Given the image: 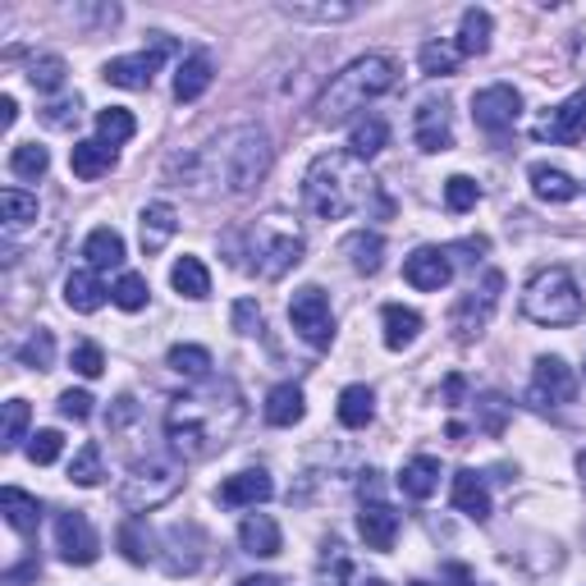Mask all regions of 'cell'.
<instances>
[{"label":"cell","mask_w":586,"mask_h":586,"mask_svg":"<svg viewBox=\"0 0 586 586\" xmlns=\"http://www.w3.org/2000/svg\"><path fill=\"white\" fill-rule=\"evenodd\" d=\"M184 486L179 467L170 459H147V463H134L128 476L120 482V504L128 513H147V509H161L165 499H175Z\"/></svg>","instance_id":"cell-7"},{"label":"cell","mask_w":586,"mask_h":586,"mask_svg":"<svg viewBox=\"0 0 586 586\" xmlns=\"http://www.w3.org/2000/svg\"><path fill=\"white\" fill-rule=\"evenodd\" d=\"M179 234V211L170 202H147L138 215V238H142V252H161L170 238Z\"/></svg>","instance_id":"cell-19"},{"label":"cell","mask_w":586,"mask_h":586,"mask_svg":"<svg viewBox=\"0 0 586 586\" xmlns=\"http://www.w3.org/2000/svg\"><path fill=\"white\" fill-rule=\"evenodd\" d=\"M289 325L298 331V339L312 344V349H331L335 344V312H331V298H325L321 285H302L289 298Z\"/></svg>","instance_id":"cell-10"},{"label":"cell","mask_w":586,"mask_h":586,"mask_svg":"<svg viewBox=\"0 0 586 586\" xmlns=\"http://www.w3.org/2000/svg\"><path fill=\"white\" fill-rule=\"evenodd\" d=\"M147 298H151L147 275H134V271H124V275L115 279V289H111V302H115L120 312H142Z\"/></svg>","instance_id":"cell-44"},{"label":"cell","mask_w":586,"mask_h":586,"mask_svg":"<svg viewBox=\"0 0 586 586\" xmlns=\"http://www.w3.org/2000/svg\"><path fill=\"white\" fill-rule=\"evenodd\" d=\"M70 366H74L78 376L97 381V376L105 372V353L97 349V344H88V339H83V344H74V353H70Z\"/></svg>","instance_id":"cell-51"},{"label":"cell","mask_w":586,"mask_h":586,"mask_svg":"<svg viewBox=\"0 0 586 586\" xmlns=\"http://www.w3.org/2000/svg\"><path fill=\"white\" fill-rule=\"evenodd\" d=\"M229 321H234L238 335H262V308H257V298H238Z\"/></svg>","instance_id":"cell-53"},{"label":"cell","mask_w":586,"mask_h":586,"mask_svg":"<svg viewBox=\"0 0 586 586\" xmlns=\"http://www.w3.org/2000/svg\"><path fill=\"white\" fill-rule=\"evenodd\" d=\"M275 495V482L266 467H248V472H234L221 482V490H215V499H221L225 509H257L266 504V499Z\"/></svg>","instance_id":"cell-16"},{"label":"cell","mask_w":586,"mask_h":586,"mask_svg":"<svg viewBox=\"0 0 586 586\" xmlns=\"http://www.w3.org/2000/svg\"><path fill=\"white\" fill-rule=\"evenodd\" d=\"M55 550H60L64 563H74V569H88V563H97L101 536H97V527L88 523V513H83V509H64L55 518Z\"/></svg>","instance_id":"cell-11"},{"label":"cell","mask_w":586,"mask_h":586,"mask_svg":"<svg viewBox=\"0 0 586 586\" xmlns=\"http://www.w3.org/2000/svg\"><path fill=\"white\" fill-rule=\"evenodd\" d=\"M381 325H385V349H395L403 353L412 339L422 335V312H412L403 308V302H389V308L381 312Z\"/></svg>","instance_id":"cell-28"},{"label":"cell","mask_w":586,"mask_h":586,"mask_svg":"<svg viewBox=\"0 0 586 586\" xmlns=\"http://www.w3.org/2000/svg\"><path fill=\"white\" fill-rule=\"evenodd\" d=\"M0 221H5L10 234L28 229L37 221V198H33V192H24V188H5V192H0Z\"/></svg>","instance_id":"cell-37"},{"label":"cell","mask_w":586,"mask_h":586,"mask_svg":"<svg viewBox=\"0 0 586 586\" xmlns=\"http://www.w3.org/2000/svg\"><path fill=\"white\" fill-rule=\"evenodd\" d=\"M372 417H376V395L366 385H349L339 395V422L349 426V431H366L372 426Z\"/></svg>","instance_id":"cell-36"},{"label":"cell","mask_w":586,"mask_h":586,"mask_svg":"<svg viewBox=\"0 0 586 586\" xmlns=\"http://www.w3.org/2000/svg\"><path fill=\"white\" fill-rule=\"evenodd\" d=\"M403 279L422 294H440L449 279H453V262H449V248H417L403 262Z\"/></svg>","instance_id":"cell-17"},{"label":"cell","mask_w":586,"mask_h":586,"mask_svg":"<svg viewBox=\"0 0 586 586\" xmlns=\"http://www.w3.org/2000/svg\"><path fill=\"white\" fill-rule=\"evenodd\" d=\"M536 138L540 142H554V147H577L586 142V88L573 92L563 105H554V111H546L536 120Z\"/></svg>","instance_id":"cell-14"},{"label":"cell","mask_w":586,"mask_h":586,"mask_svg":"<svg viewBox=\"0 0 586 586\" xmlns=\"http://www.w3.org/2000/svg\"><path fill=\"white\" fill-rule=\"evenodd\" d=\"M120 550L128 563H151L157 559V536H151V527L142 523V518H128V523L120 527Z\"/></svg>","instance_id":"cell-38"},{"label":"cell","mask_w":586,"mask_h":586,"mask_svg":"<svg viewBox=\"0 0 586 586\" xmlns=\"http://www.w3.org/2000/svg\"><path fill=\"white\" fill-rule=\"evenodd\" d=\"M0 111H5V115H0V124L14 128V120H18V101H14V97H0Z\"/></svg>","instance_id":"cell-58"},{"label":"cell","mask_w":586,"mask_h":586,"mask_svg":"<svg viewBox=\"0 0 586 586\" xmlns=\"http://www.w3.org/2000/svg\"><path fill=\"white\" fill-rule=\"evenodd\" d=\"M279 14L298 18V24H349L358 5H349V0H285Z\"/></svg>","instance_id":"cell-22"},{"label":"cell","mask_w":586,"mask_h":586,"mask_svg":"<svg viewBox=\"0 0 586 586\" xmlns=\"http://www.w3.org/2000/svg\"><path fill=\"white\" fill-rule=\"evenodd\" d=\"M238 586H279V577H271V573H252V577H244Z\"/></svg>","instance_id":"cell-60"},{"label":"cell","mask_w":586,"mask_h":586,"mask_svg":"<svg viewBox=\"0 0 586 586\" xmlns=\"http://www.w3.org/2000/svg\"><path fill=\"white\" fill-rule=\"evenodd\" d=\"M37 577H41V563H37V554H33V559H24V563H14V569H5L0 586H37Z\"/></svg>","instance_id":"cell-56"},{"label":"cell","mask_w":586,"mask_h":586,"mask_svg":"<svg viewBox=\"0 0 586 586\" xmlns=\"http://www.w3.org/2000/svg\"><path fill=\"white\" fill-rule=\"evenodd\" d=\"M70 170L78 179H101V175H111L115 170V147L111 142H101V138H88V142H74L70 151Z\"/></svg>","instance_id":"cell-24"},{"label":"cell","mask_w":586,"mask_h":586,"mask_svg":"<svg viewBox=\"0 0 586 586\" xmlns=\"http://www.w3.org/2000/svg\"><path fill=\"white\" fill-rule=\"evenodd\" d=\"M472 403H476V426H482L486 436H499V431H504V422H509L504 395H482V399H472Z\"/></svg>","instance_id":"cell-49"},{"label":"cell","mask_w":586,"mask_h":586,"mask_svg":"<svg viewBox=\"0 0 586 586\" xmlns=\"http://www.w3.org/2000/svg\"><path fill=\"white\" fill-rule=\"evenodd\" d=\"M244 422V395H238L234 381H207L192 395L170 399L165 408V440L179 459L198 463L211 459L215 449H225L229 436Z\"/></svg>","instance_id":"cell-1"},{"label":"cell","mask_w":586,"mask_h":586,"mask_svg":"<svg viewBox=\"0 0 586 586\" xmlns=\"http://www.w3.org/2000/svg\"><path fill=\"white\" fill-rule=\"evenodd\" d=\"M198 161H202V184H215L229 198H244V192H252L266 179L275 147L262 124H234L207 151H198Z\"/></svg>","instance_id":"cell-2"},{"label":"cell","mask_w":586,"mask_h":586,"mask_svg":"<svg viewBox=\"0 0 586 586\" xmlns=\"http://www.w3.org/2000/svg\"><path fill=\"white\" fill-rule=\"evenodd\" d=\"M97 134H101V142H111V147H120V142H128L138 134V120L124 111V105H111V111H101L97 115Z\"/></svg>","instance_id":"cell-45"},{"label":"cell","mask_w":586,"mask_h":586,"mask_svg":"<svg viewBox=\"0 0 586 586\" xmlns=\"http://www.w3.org/2000/svg\"><path fill=\"white\" fill-rule=\"evenodd\" d=\"M37 115H41V124H47V128H74L78 115H83V101L78 97H64V101H51L47 111H37Z\"/></svg>","instance_id":"cell-52"},{"label":"cell","mask_w":586,"mask_h":586,"mask_svg":"<svg viewBox=\"0 0 586 586\" xmlns=\"http://www.w3.org/2000/svg\"><path fill=\"white\" fill-rule=\"evenodd\" d=\"M463 389H467V385H463V376H449V385H445V399H449V403H459V399H463Z\"/></svg>","instance_id":"cell-59"},{"label":"cell","mask_w":586,"mask_h":586,"mask_svg":"<svg viewBox=\"0 0 586 586\" xmlns=\"http://www.w3.org/2000/svg\"><path fill=\"white\" fill-rule=\"evenodd\" d=\"M376 198V179L366 175V165L353 161L349 151H325L302 175V207L316 221H344V215L362 211Z\"/></svg>","instance_id":"cell-3"},{"label":"cell","mask_w":586,"mask_h":586,"mask_svg":"<svg viewBox=\"0 0 586 586\" xmlns=\"http://www.w3.org/2000/svg\"><path fill=\"white\" fill-rule=\"evenodd\" d=\"M262 412H266L271 426H298L302 412H308V399H302V389L294 381H285V385H275L271 395H266V408Z\"/></svg>","instance_id":"cell-32"},{"label":"cell","mask_w":586,"mask_h":586,"mask_svg":"<svg viewBox=\"0 0 586 586\" xmlns=\"http://www.w3.org/2000/svg\"><path fill=\"white\" fill-rule=\"evenodd\" d=\"M134 417H138V403H134V395H120V399H115V408L105 412V426L120 431L124 422H134Z\"/></svg>","instance_id":"cell-57"},{"label":"cell","mask_w":586,"mask_h":586,"mask_svg":"<svg viewBox=\"0 0 586 586\" xmlns=\"http://www.w3.org/2000/svg\"><path fill=\"white\" fill-rule=\"evenodd\" d=\"M527 179H532V192L540 202H554V207H563V202H573L577 192H582V184L569 175V170H559V165H532L527 170Z\"/></svg>","instance_id":"cell-23"},{"label":"cell","mask_w":586,"mask_h":586,"mask_svg":"<svg viewBox=\"0 0 586 586\" xmlns=\"http://www.w3.org/2000/svg\"><path fill=\"white\" fill-rule=\"evenodd\" d=\"M211 78H215V60L207 51H192L179 60V74H175V97L179 101H198L207 88H211Z\"/></svg>","instance_id":"cell-25"},{"label":"cell","mask_w":586,"mask_h":586,"mask_svg":"<svg viewBox=\"0 0 586 586\" xmlns=\"http://www.w3.org/2000/svg\"><path fill=\"white\" fill-rule=\"evenodd\" d=\"M499 289H504V275L486 271L482 289H472V294H463L459 302H453V316H449L453 339H459V344L482 339V331L490 325V316H495V308H499Z\"/></svg>","instance_id":"cell-9"},{"label":"cell","mask_w":586,"mask_h":586,"mask_svg":"<svg viewBox=\"0 0 586 586\" xmlns=\"http://www.w3.org/2000/svg\"><path fill=\"white\" fill-rule=\"evenodd\" d=\"M344 257H349V266L358 275H376L385 266V238L376 229H358L344 238Z\"/></svg>","instance_id":"cell-27"},{"label":"cell","mask_w":586,"mask_h":586,"mask_svg":"<svg viewBox=\"0 0 586 586\" xmlns=\"http://www.w3.org/2000/svg\"><path fill=\"white\" fill-rule=\"evenodd\" d=\"M523 312H527V321L550 325V331H559V325H577L582 312H586V298H582V289H577L573 271H563V266L536 271V275L527 279Z\"/></svg>","instance_id":"cell-6"},{"label":"cell","mask_w":586,"mask_h":586,"mask_svg":"<svg viewBox=\"0 0 586 586\" xmlns=\"http://www.w3.org/2000/svg\"><path fill=\"white\" fill-rule=\"evenodd\" d=\"M577 399V376L563 358H536V372H532V389H527V403L532 408H559V403H573Z\"/></svg>","instance_id":"cell-13"},{"label":"cell","mask_w":586,"mask_h":586,"mask_svg":"<svg viewBox=\"0 0 586 586\" xmlns=\"http://www.w3.org/2000/svg\"><path fill=\"white\" fill-rule=\"evenodd\" d=\"M573 64H577V74L586 78V37H577V47H573Z\"/></svg>","instance_id":"cell-61"},{"label":"cell","mask_w":586,"mask_h":586,"mask_svg":"<svg viewBox=\"0 0 586 586\" xmlns=\"http://www.w3.org/2000/svg\"><path fill=\"white\" fill-rule=\"evenodd\" d=\"M449 499H453V509H459L463 518H472V523H486V518H490V490L482 482V472H472V467L453 472Z\"/></svg>","instance_id":"cell-20"},{"label":"cell","mask_w":586,"mask_h":586,"mask_svg":"<svg viewBox=\"0 0 586 586\" xmlns=\"http://www.w3.org/2000/svg\"><path fill=\"white\" fill-rule=\"evenodd\" d=\"M147 41H151L147 51H138V55H115V60L101 70V78L111 83V88H124V92H142V88H151V78H157L161 60H165V55H175V41H170L165 33H151Z\"/></svg>","instance_id":"cell-8"},{"label":"cell","mask_w":586,"mask_h":586,"mask_svg":"<svg viewBox=\"0 0 586 586\" xmlns=\"http://www.w3.org/2000/svg\"><path fill=\"white\" fill-rule=\"evenodd\" d=\"M18 366H28V372H51L55 366V335L33 331L24 344H18Z\"/></svg>","instance_id":"cell-41"},{"label":"cell","mask_w":586,"mask_h":586,"mask_svg":"<svg viewBox=\"0 0 586 586\" xmlns=\"http://www.w3.org/2000/svg\"><path fill=\"white\" fill-rule=\"evenodd\" d=\"M467 586H486V582H467Z\"/></svg>","instance_id":"cell-64"},{"label":"cell","mask_w":586,"mask_h":586,"mask_svg":"<svg viewBox=\"0 0 586 586\" xmlns=\"http://www.w3.org/2000/svg\"><path fill=\"white\" fill-rule=\"evenodd\" d=\"M412 138L426 157L453 147V115H449V101H422L417 115H412Z\"/></svg>","instance_id":"cell-15"},{"label":"cell","mask_w":586,"mask_h":586,"mask_svg":"<svg viewBox=\"0 0 586 586\" xmlns=\"http://www.w3.org/2000/svg\"><path fill=\"white\" fill-rule=\"evenodd\" d=\"M577 482H582V490H586V449L577 453Z\"/></svg>","instance_id":"cell-62"},{"label":"cell","mask_w":586,"mask_h":586,"mask_svg":"<svg viewBox=\"0 0 586 586\" xmlns=\"http://www.w3.org/2000/svg\"><path fill=\"white\" fill-rule=\"evenodd\" d=\"M101 476H105V463H101V445H83L74 453V463H70V482L74 486H101Z\"/></svg>","instance_id":"cell-46"},{"label":"cell","mask_w":586,"mask_h":586,"mask_svg":"<svg viewBox=\"0 0 586 586\" xmlns=\"http://www.w3.org/2000/svg\"><path fill=\"white\" fill-rule=\"evenodd\" d=\"M165 362H170V372H179L184 381H211V353L202 344H175Z\"/></svg>","instance_id":"cell-39"},{"label":"cell","mask_w":586,"mask_h":586,"mask_svg":"<svg viewBox=\"0 0 586 586\" xmlns=\"http://www.w3.org/2000/svg\"><path fill=\"white\" fill-rule=\"evenodd\" d=\"M490 28H495V18H490V10H463V24H459V55H486L490 51Z\"/></svg>","instance_id":"cell-35"},{"label":"cell","mask_w":586,"mask_h":586,"mask_svg":"<svg viewBox=\"0 0 586 586\" xmlns=\"http://www.w3.org/2000/svg\"><path fill=\"white\" fill-rule=\"evenodd\" d=\"M476 202H482V184H476V179H467V175H453V179H445V207H449L453 215L472 211Z\"/></svg>","instance_id":"cell-48"},{"label":"cell","mask_w":586,"mask_h":586,"mask_svg":"<svg viewBox=\"0 0 586 586\" xmlns=\"http://www.w3.org/2000/svg\"><path fill=\"white\" fill-rule=\"evenodd\" d=\"M170 285H175L179 298L202 302L211 294V271L202 266V257H179V262L170 266Z\"/></svg>","instance_id":"cell-34"},{"label":"cell","mask_w":586,"mask_h":586,"mask_svg":"<svg viewBox=\"0 0 586 586\" xmlns=\"http://www.w3.org/2000/svg\"><path fill=\"white\" fill-rule=\"evenodd\" d=\"M399 490L408 499H431L440 490V459H431V453H417V459H408L403 472H399Z\"/></svg>","instance_id":"cell-26"},{"label":"cell","mask_w":586,"mask_h":586,"mask_svg":"<svg viewBox=\"0 0 586 586\" xmlns=\"http://www.w3.org/2000/svg\"><path fill=\"white\" fill-rule=\"evenodd\" d=\"M385 142H389V124L381 115H366V120L353 124V134H349V157L366 165L372 157H381Z\"/></svg>","instance_id":"cell-33"},{"label":"cell","mask_w":586,"mask_h":586,"mask_svg":"<svg viewBox=\"0 0 586 586\" xmlns=\"http://www.w3.org/2000/svg\"><path fill=\"white\" fill-rule=\"evenodd\" d=\"M0 513H5V523H10L18 536L37 532V523H41V504H37V495L18 490V486H5V490H0Z\"/></svg>","instance_id":"cell-29"},{"label":"cell","mask_w":586,"mask_h":586,"mask_svg":"<svg viewBox=\"0 0 586 586\" xmlns=\"http://www.w3.org/2000/svg\"><path fill=\"white\" fill-rule=\"evenodd\" d=\"M51 170V151L41 147V142H18L14 151H10V175L14 179H41Z\"/></svg>","instance_id":"cell-40"},{"label":"cell","mask_w":586,"mask_h":586,"mask_svg":"<svg viewBox=\"0 0 586 586\" xmlns=\"http://www.w3.org/2000/svg\"><path fill=\"white\" fill-rule=\"evenodd\" d=\"M523 115V92L509 88V83H490L472 97V120L476 128H486V134H509Z\"/></svg>","instance_id":"cell-12"},{"label":"cell","mask_w":586,"mask_h":586,"mask_svg":"<svg viewBox=\"0 0 586 586\" xmlns=\"http://www.w3.org/2000/svg\"><path fill=\"white\" fill-rule=\"evenodd\" d=\"M395 83H399V64L389 60V55H362V60H353L349 70H339L331 83H325V92L316 97V124L321 128L349 124L358 111H366V101L385 97Z\"/></svg>","instance_id":"cell-4"},{"label":"cell","mask_w":586,"mask_h":586,"mask_svg":"<svg viewBox=\"0 0 586 586\" xmlns=\"http://www.w3.org/2000/svg\"><path fill=\"white\" fill-rule=\"evenodd\" d=\"M74 18L83 28H105V33H111L120 24V5H78Z\"/></svg>","instance_id":"cell-54"},{"label":"cell","mask_w":586,"mask_h":586,"mask_svg":"<svg viewBox=\"0 0 586 586\" xmlns=\"http://www.w3.org/2000/svg\"><path fill=\"white\" fill-rule=\"evenodd\" d=\"M358 532H362V540H366V550H395V540H399V513L389 509L381 495L362 499Z\"/></svg>","instance_id":"cell-18"},{"label":"cell","mask_w":586,"mask_h":586,"mask_svg":"<svg viewBox=\"0 0 586 586\" xmlns=\"http://www.w3.org/2000/svg\"><path fill=\"white\" fill-rule=\"evenodd\" d=\"M60 412L70 422H88L92 417V395H88V389H64V395H60Z\"/></svg>","instance_id":"cell-55"},{"label":"cell","mask_w":586,"mask_h":586,"mask_svg":"<svg viewBox=\"0 0 586 586\" xmlns=\"http://www.w3.org/2000/svg\"><path fill=\"white\" fill-rule=\"evenodd\" d=\"M105 298H111V289L97 279V271H70V279H64V302H70V312H97Z\"/></svg>","instance_id":"cell-31"},{"label":"cell","mask_w":586,"mask_h":586,"mask_svg":"<svg viewBox=\"0 0 586 586\" xmlns=\"http://www.w3.org/2000/svg\"><path fill=\"white\" fill-rule=\"evenodd\" d=\"M64 78H70V64H64L60 55H37L28 64V83H33L37 92H60Z\"/></svg>","instance_id":"cell-43"},{"label":"cell","mask_w":586,"mask_h":586,"mask_svg":"<svg viewBox=\"0 0 586 586\" xmlns=\"http://www.w3.org/2000/svg\"><path fill=\"white\" fill-rule=\"evenodd\" d=\"M60 453H64V436H60V431H37V436H28V459H33L37 467L55 463Z\"/></svg>","instance_id":"cell-50"},{"label":"cell","mask_w":586,"mask_h":586,"mask_svg":"<svg viewBox=\"0 0 586 586\" xmlns=\"http://www.w3.org/2000/svg\"><path fill=\"white\" fill-rule=\"evenodd\" d=\"M238 546H244V554H252V559L279 554V523L271 513H248L244 523H238Z\"/></svg>","instance_id":"cell-21"},{"label":"cell","mask_w":586,"mask_h":586,"mask_svg":"<svg viewBox=\"0 0 586 586\" xmlns=\"http://www.w3.org/2000/svg\"><path fill=\"white\" fill-rule=\"evenodd\" d=\"M83 257H88V271H111V266H120V262H124V238H120V229H111V225L92 229L88 238H83Z\"/></svg>","instance_id":"cell-30"},{"label":"cell","mask_w":586,"mask_h":586,"mask_svg":"<svg viewBox=\"0 0 586 586\" xmlns=\"http://www.w3.org/2000/svg\"><path fill=\"white\" fill-rule=\"evenodd\" d=\"M417 60H422V74H431V78H449V74H459V47H449V41H426V47L417 51Z\"/></svg>","instance_id":"cell-42"},{"label":"cell","mask_w":586,"mask_h":586,"mask_svg":"<svg viewBox=\"0 0 586 586\" xmlns=\"http://www.w3.org/2000/svg\"><path fill=\"white\" fill-rule=\"evenodd\" d=\"M225 248L234 252L229 257L234 266H244L248 275H262V279H279L302 262V234L285 221V215H266V221H257L248 234H229Z\"/></svg>","instance_id":"cell-5"},{"label":"cell","mask_w":586,"mask_h":586,"mask_svg":"<svg viewBox=\"0 0 586 586\" xmlns=\"http://www.w3.org/2000/svg\"><path fill=\"white\" fill-rule=\"evenodd\" d=\"M412 586H431V582H412Z\"/></svg>","instance_id":"cell-63"},{"label":"cell","mask_w":586,"mask_h":586,"mask_svg":"<svg viewBox=\"0 0 586 586\" xmlns=\"http://www.w3.org/2000/svg\"><path fill=\"white\" fill-rule=\"evenodd\" d=\"M28 422H33L28 399H10V403H5V431H0V445H5V449L24 445V440H28Z\"/></svg>","instance_id":"cell-47"}]
</instances>
